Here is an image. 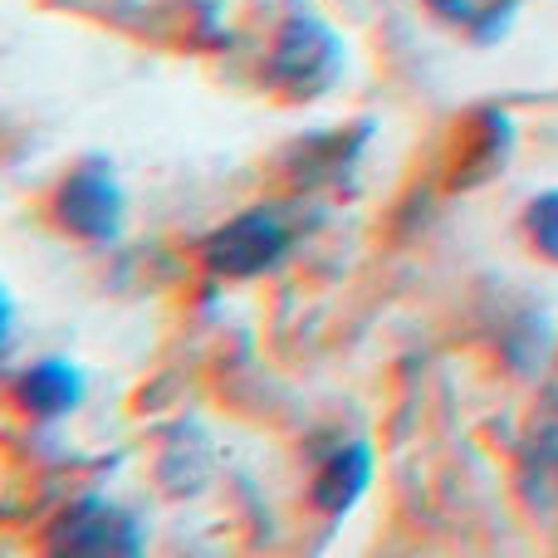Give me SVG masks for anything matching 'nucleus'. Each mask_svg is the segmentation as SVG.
I'll return each mask as SVG.
<instances>
[{
	"label": "nucleus",
	"mask_w": 558,
	"mask_h": 558,
	"mask_svg": "<svg viewBox=\"0 0 558 558\" xmlns=\"http://www.w3.org/2000/svg\"><path fill=\"white\" fill-rule=\"evenodd\" d=\"M45 558H147V534L133 510L104 495H84L69 500L64 510L49 520L45 539H39Z\"/></svg>",
	"instance_id": "1"
},
{
	"label": "nucleus",
	"mask_w": 558,
	"mask_h": 558,
	"mask_svg": "<svg viewBox=\"0 0 558 558\" xmlns=\"http://www.w3.org/2000/svg\"><path fill=\"white\" fill-rule=\"evenodd\" d=\"M123 186H118L113 167L104 157H84L78 167H69L59 177L54 196H49V216L64 235L74 241H88V245H104L123 231Z\"/></svg>",
	"instance_id": "2"
},
{
	"label": "nucleus",
	"mask_w": 558,
	"mask_h": 558,
	"mask_svg": "<svg viewBox=\"0 0 558 558\" xmlns=\"http://www.w3.org/2000/svg\"><path fill=\"white\" fill-rule=\"evenodd\" d=\"M294 235L279 221V211L270 206H251V211L221 221L211 235L202 241V265L216 279H260L270 275L279 260L289 255Z\"/></svg>",
	"instance_id": "3"
},
{
	"label": "nucleus",
	"mask_w": 558,
	"mask_h": 558,
	"mask_svg": "<svg viewBox=\"0 0 558 558\" xmlns=\"http://www.w3.org/2000/svg\"><path fill=\"white\" fill-rule=\"evenodd\" d=\"M343 49H338L333 29L318 25L314 15H294L279 29L275 49H270V78L279 88H289L294 98H314L333 84Z\"/></svg>",
	"instance_id": "4"
},
{
	"label": "nucleus",
	"mask_w": 558,
	"mask_h": 558,
	"mask_svg": "<svg viewBox=\"0 0 558 558\" xmlns=\"http://www.w3.org/2000/svg\"><path fill=\"white\" fill-rule=\"evenodd\" d=\"M373 475H377L373 441H367V436H348V441H338L333 451L318 461L314 481H308V500H314L318 514L343 520V514H353L357 500L373 490Z\"/></svg>",
	"instance_id": "5"
},
{
	"label": "nucleus",
	"mask_w": 558,
	"mask_h": 558,
	"mask_svg": "<svg viewBox=\"0 0 558 558\" xmlns=\"http://www.w3.org/2000/svg\"><path fill=\"white\" fill-rule=\"evenodd\" d=\"M15 407L35 422H64L84 407V373L69 357H39L15 377Z\"/></svg>",
	"instance_id": "6"
},
{
	"label": "nucleus",
	"mask_w": 558,
	"mask_h": 558,
	"mask_svg": "<svg viewBox=\"0 0 558 558\" xmlns=\"http://www.w3.org/2000/svg\"><path fill=\"white\" fill-rule=\"evenodd\" d=\"M426 5H432L441 20H451V25L490 35V29L500 25V15L510 10V0H426Z\"/></svg>",
	"instance_id": "7"
},
{
	"label": "nucleus",
	"mask_w": 558,
	"mask_h": 558,
	"mask_svg": "<svg viewBox=\"0 0 558 558\" xmlns=\"http://www.w3.org/2000/svg\"><path fill=\"white\" fill-rule=\"evenodd\" d=\"M524 226H530L534 245H539L544 255H554V260H558V192L539 196V202L530 206V216H524Z\"/></svg>",
	"instance_id": "8"
},
{
	"label": "nucleus",
	"mask_w": 558,
	"mask_h": 558,
	"mask_svg": "<svg viewBox=\"0 0 558 558\" xmlns=\"http://www.w3.org/2000/svg\"><path fill=\"white\" fill-rule=\"evenodd\" d=\"M10 338H15V304H10V294L0 289V353L10 348Z\"/></svg>",
	"instance_id": "9"
}]
</instances>
